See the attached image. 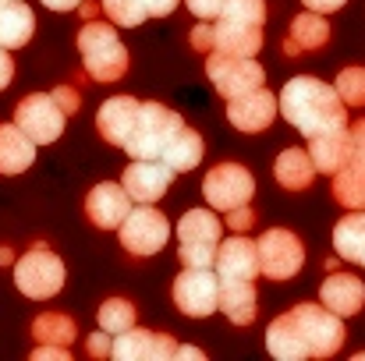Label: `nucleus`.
<instances>
[{"label":"nucleus","mask_w":365,"mask_h":361,"mask_svg":"<svg viewBox=\"0 0 365 361\" xmlns=\"http://www.w3.org/2000/svg\"><path fill=\"white\" fill-rule=\"evenodd\" d=\"M309 159H312V167H316V174H337L348 159H351V135H348V127H341V131H327V135H312L309 138Z\"/></svg>","instance_id":"nucleus-18"},{"label":"nucleus","mask_w":365,"mask_h":361,"mask_svg":"<svg viewBox=\"0 0 365 361\" xmlns=\"http://www.w3.org/2000/svg\"><path fill=\"white\" fill-rule=\"evenodd\" d=\"M220 18L235 21V25H262L266 21V0H227Z\"/></svg>","instance_id":"nucleus-35"},{"label":"nucleus","mask_w":365,"mask_h":361,"mask_svg":"<svg viewBox=\"0 0 365 361\" xmlns=\"http://www.w3.org/2000/svg\"><path fill=\"white\" fill-rule=\"evenodd\" d=\"M64 120L68 114L57 107L53 93H32L14 107V124L36 142V145H50L64 135Z\"/></svg>","instance_id":"nucleus-7"},{"label":"nucleus","mask_w":365,"mask_h":361,"mask_svg":"<svg viewBox=\"0 0 365 361\" xmlns=\"http://www.w3.org/2000/svg\"><path fill=\"white\" fill-rule=\"evenodd\" d=\"M178 351L170 333H153V347H149V361H170Z\"/></svg>","instance_id":"nucleus-38"},{"label":"nucleus","mask_w":365,"mask_h":361,"mask_svg":"<svg viewBox=\"0 0 365 361\" xmlns=\"http://www.w3.org/2000/svg\"><path fill=\"white\" fill-rule=\"evenodd\" d=\"M319 305H327L341 319L359 315L365 308V283L351 273H330L319 287Z\"/></svg>","instance_id":"nucleus-15"},{"label":"nucleus","mask_w":365,"mask_h":361,"mask_svg":"<svg viewBox=\"0 0 365 361\" xmlns=\"http://www.w3.org/2000/svg\"><path fill=\"white\" fill-rule=\"evenodd\" d=\"M11 78H14V61H11V50L0 46V93L11 85Z\"/></svg>","instance_id":"nucleus-45"},{"label":"nucleus","mask_w":365,"mask_h":361,"mask_svg":"<svg viewBox=\"0 0 365 361\" xmlns=\"http://www.w3.org/2000/svg\"><path fill=\"white\" fill-rule=\"evenodd\" d=\"M227 224H231V231H235V234H245V231L255 224V213H252V206L245 202V206H238V209H227Z\"/></svg>","instance_id":"nucleus-39"},{"label":"nucleus","mask_w":365,"mask_h":361,"mask_svg":"<svg viewBox=\"0 0 365 361\" xmlns=\"http://www.w3.org/2000/svg\"><path fill=\"white\" fill-rule=\"evenodd\" d=\"M334 199L344 209H365V167L348 159L337 174H334Z\"/></svg>","instance_id":"nucleus-29"},{"label":"nucleus","mask_w":365,"mask_h":361,"mask_svg":"<svg viewBox=\"0 0 365 361\" xmlns=\"http://www.w3.org/2000/svg\"><path fill=\"white\" fill-rule=\"evenodd\" d=\"M78 50H82V64L89 71L93 82H118L128 71V50L118 39V28L107 21H89L78 32Z\"/></svg>","instance_id":"nucleus-2"},{"label":"nucleus","mask_w":365,"mask_h":361,"mask_svg":"<svg viewBox=\"0 0 365 361\" xmlns=\"http://www.w3.org/2000/svg\"><path fill=\"white\" fill-rule=\"evenodd\" d=\"M53 100H57V107L71 117V114H78V103H82V96L71 89V85H61V89H53Z\"/></svg>","instance_id":"nucleus-40"},{"label":"nucleus","mask_w":365,"mask_h":361,"mask_svg":"<svg viewBox=\"0 0 365 361\" xmlns=\"http://www.w3.org/2000/svg\"><path fill=\"white\" fill-rule=\"evenodd\" d=\"M351 159H355V163H362V167H365V142H362V145H355V152H351Z\"/></svg>","instance_id":"nucleus-49"},{"label":"nucleus","mask_w":365,"mask_h":361,"mask_svg":"<svg viewBox=\"0 0 365 361\" xmlns=\"http://www.w3.org/2000/svg\"><path fill=\"white\" fill-rule=\"evenodd\" d=\"M202 152H206L202 135L192 131V127H181V131L170 138V145L163 149L160 163H167L174 174H188V170H195V167L202 163Z\"/></svg>","instance_id":"nucleus-25"},{"label":"nucleus","mask_w":365,"mask_h":361,"mask_svg":"<svg viewBox=\"0 0 365 361\" xmlns=\"http://www.w3.org/2000/svg\"><path fill=\"white\" fill-rule=\"evenodd\" d=\"M68 347H57V344H39L32 351V361H68Z\"/></svg>","instance_id":"nucleus-41"},{"label":"nucleus","mask_w":365,"mask_h":361,"mask_svg":"<svg viewBox=\"0 0 365 361\" xmlns=\"http://www.w3.org/2000/svg\"><path fill=\"white\" fill-rule=\"evenodd\" d=\"M277 117V96L269 89H252L245 96H235L231 107H227V120L245 131V135H255V131H266Z\"/></svg>","instance_id":"nucleus-13"},{"label":"nucleus","mask_w":365,"mask_h":361,"mask_svg":"<svg viewBox=\"0 0 365 361\" xmlns=\"http://www.w3.org/2000/svg\"><path fill=\"white\" fill-rule=\"evenodd\" d=\"M142 4H145V14H149V18H167L181 0H142Z\"/></svg>","instance_id":"nucleus-44"},{"label":"nucleus","mask_w":365,"mask_h":361,"mask_svg":"<svg viewBox=\"0 0 365 361\" xmlns=\"http://www.w3.org/2000/svg\"><path fill=\"white\" fill-rule=\"evenodd\" d=\"M174 177H178V174H174L167 163H160V159H131V163L124 167L121 188L128 192L131 202L153 206V202H160V199L167 195V188H170Z\"/></svg>","instance_id":"nucleus-12"},{"label":"nucleus","mask_w":365,"mask_h":361,"mask_svg":"<svg viewBox=\"0 0 365 361\" xmlns=\"http://www.w3.org/2000/svg\"><path fill=\"white\" fill-rule=\"evenodd\" d=\"M224 7H227V0H188V11H192L199 21H217Z\"/></svg>","instance_id":"nucleus-37"},{"label":"nucleus","mask_w":365,"mask_h":361,"mask_svg":"<svg viewBox=\"0 0 365 361\" xmlns=\"http://www.w3.org/2000/svg\"><path fill=\"white\" fill-rule=\"evenodd\" d=\"M100 11L107 14V21L124 25V28H135V25H142L149 18L142 0H100Z\"/></svg>","instance_id":"nucleus-33"},{"label":"nucleus","mask_w":365,"mask_h":361,"mask_svg":"<svg viewBox=\"0 0 365 361\" xmlns=\"http://www.w3.org/2000/svg\"><path fill=\"white\" fill-rule=\"evenodd\" d=\"M302 340L309 347V358H330L344 347V323L341 315H334L327 305H312V301H298L291 308Z\"/></svg>","instance_id":"nucleus-5"},{"label":"nucleus","mask_w":365,"mask_h":361,"mask_svg":"<svg viewBox=\"0 0 365 361\" xmlns=\"http://www.w3.org/2000/svg\"><path fill=\"white\" fill-rule=\"evenodd\" d=\"M128 213H131V199H128V192H124L121 184L103 181V184H96V188L89 192V199H86V216H89L93 227H100V231H118Z\"/></svg>","instance_id":"nucleus-14"},{"label":"nucleus","mask_w":365,"mask_h":361,"mask_svg":"<svg viewBox=\"0 0 365 361\" xmlns=\"http://www.w3.org/2000/svg\"><path fill=\"white\" fill-rule=\"evenodd\" d=\"M135 114H138V100H135V96H110V100L100 107V114H96V127H100L103 142L124 145L128 135H131Z\"/></svg>","instance_id":"nucleus-20"},{"label":"nucleus","mask_w":365,"mask_h":361,"mask_svg":"<svg viewBox=\"0 0 365 361\" xmlns=\"http://www.w3.org/2000/svg\"><path fill=\"white\" fill-rule=\"evenodd\" d=\"M220 234H224V224L210 209H188L178 220V238H181V244H220Z\"/></svg>","instance_id":"nucleus-28"},{"label":"nucleus","mask_w":365,"mask_h":361,"mask_svg":"<svg viewBox=\"0 0 365 361\" xmlns=\"http://www.w3.org/2000/svg\"><path fill=\"white\" fill-rule=\"evenodd\" d=\"M217 291H220V276H213L210 269L185 266V273L174 280V305L192 319H206L217 312Z\"/></svg>","instance_id":"nucleus-11"},{"label":"nucleus","mask_w":365,"mask_h":361,"mask_svg":"<svg viewBox=\"0 0 365 361\" xmlns=\"http://www.w3.org/2000/svg\"><path fill=\"white\" fill-rule=\"evenodd\" d=\"M192 46L195 50H213V28H210V21H202V25H195V32H192Z\"/></svg>","instance_id":"nucleus-42"},{"label":"nucleus","mask_w":365,"mask_h":361,"mask_svg":"<svg viewBox=\"0 0 365 361\" xmlns=\"http://www.w3.org/2000/svg\"><path fill=\"white\" fill-rule=\"evenodd\" d=\"M206 75H210L213 89L227 100L245 96L266 82V71H262V64H255V57H235V53H220V50H210Z\"/></svg>","instance_id":"nucleus-6"},{"label":"nucleus","mask_w":365,"mask_h":361,"mask_svg":"<svg viewBox=\"0 0 365 361\" xmlns=\"http://www.w3.org/2000/svg\"><path fill=\"white\" fill-rule=\"evenodd\" d=\"M273 177H277V184L287 188V192H305V188L312 184V177H316V167H312V159H309L305 149H284V152L277 156Z\"/></svg>","instance_id":"nucleus-27"},{"label":"nucleus","mask_w":365,"mask_h":361,"mask_svg":"<svg viewBox=\"0 0 365 361\" xmlns=\"http://www.w3.org/2000/svg\"><path fill=\"white\" fill-rule=\"evenodd\" d=\"M266 351H269L273 358H280V361L309 358V347H305L302 330H298V323H294L291 312L280 315V319H273V323L266 326Z\"/></svg>","instance_id":"nucleus-23"},{"label":"nucleus","mask_w":365,"mask_h":361,"mask_svg":"<svg viewBox=\"0 0 365 361\" xmlns=\"http://www.w3.org/2000/svg\"><path fill=\"white\" fill-rule=\"evenodd\" d=\"M149 347H153V330H124L118 333V340L110 344V355L118 361H149Z\"/></svg>","instance_id":"nucleus-31"},{"label":"nucleus","mask_w":365,"mask_h":361,"mask_svg":"<svg viewBox=\"0 0 365 361\" xmlns=\"http://www.w3.org/2000/svg\"><path fill=\"white\" fill-rule=\"evenodd\" d=\"M337 96L344 107H365V71L362 68H344L334 82Z\"/></svg>","instance_id":"nucleus-34"},{"label":"nucleus","mask_w":365,"mask_h":361,"mask_svg":"<svg viewBox=\"0 0 365 361\" xmlns=\"http://www.w3.org/2000/svg\"><path fill=\"white\" fill-rule=\"evenodd\" d=\"M255 255H259V273H266L269 280H291L305 262V248L298 234L284 227H273L255 241Z\"/></svg>","instance_id":"nucleus-9"},{"label":"nucleus","mask_w":365,"mask_h":361,"mask_svg":"<svg viewBox=\"0 0 365 361\" xmlns=\"http://www.w3.org/2000/svg\"><path fill=\"white\" fill-rule=\"evenodd\" d=\"M75 319L71 315H61V312H43V315H36V323H32V337H36V344H57V347H68L71 340H75Z\"/></svg>","instance_id":"nucleus-30"},{"label":"nucleus","mask_w":365,"mask_h":361,"mask_svg":"<svg viewBox=\"0 0 365 361\" xmlns=\"http://www.w3.org/2000/svg\"><path fill=\"white\" fill-rule=\"evenodd\" d=\"M330 43V25L323 14L316 11H305L291 21L287 36H284V53L287 57H302V53H316L319 46Z\"/></svg>","instance_id":"nucleus-17"},{"label":"nucleus","mask_w":365,"mask_h":361,"mask_svg":"<svg viewBox=\"0 0 365 361\" xmlns=\"http://www.w3.org/2000/svg\"><path fill=\"white\" fill-rule=\"evenodd\" d=\"M43 4H46L50 11H75L82 0H43Z\"/></svg>","instance_id":"nucleus-47"},{"label":"nucleus","mask_w":365,"mask_h":361,"mask_svg":"<svg viewBox=\"0 0 365 361\" xmlns=\"http://www.w3.org/2000/svg\"><path fill=\"white\" fill-rule=\"evenodd\" d=\"M7 262H11V251H7V248H0V266H7Z\"/></svg>","instance_id":"nucleus-50"},{"label":"nucleus","mask_w":365,"mask_h":361,"mask_svg":"<svg viewBox=\"0 0 365 361\" xmlns=\"http://www.w3.org/2000/svg\"><path fill=\"white\" fill-rule=\"evenodd\" d=\"M277 114H284V120L294 124L305 138L348 127V107L341 103L337 89L312 75H298L280 89Z\"/></svg>","instance_id":"nucleus-1"},{"label":"nucleus","mask_w":365,"mask_h":361,"mask_svg":"<svg viewBox=\"0 0 365 361\" xmlns=\"http://www.w3.org/2000/svg\"><path fill=\"white\" fill-rule=\"evenodd\" d=\"M217 276L220 280H255L259 276V255H255V241L227 238L224 244H217Z\"/></svg>","instance_id":"nucleus-16"},{"label":"nucleus","mask_w":365,"mask_h":361,"mask_svg":"<svg viewBox=\"0 0 365 361\" xmlns=\"http://www.w3.org/2000/svg\"><path fill=\"white\" fill-rule=\"evenodd\" d=\"M14 283L32 301H46V298L61 294V287H64V262H61V255L50 251L46 244H32L14 262Z\"/></svg>","instance_id":"nucleus-4"},{"label":"nucleus","mask_w":365,"mask_h":361,"mask_svg":"<svg viewBox=\"0 0 365 361\" xmlns=\"http://www.w3.org/2000/svg\"><path fill=\"white\" fill-rule=\"evenodd\" d=\"M309 11H316V14H330V11H341L348 0H302Z\"/></svg>","instance_id":"nucleus-46"},{"label":"nucleus","mask_w":365,"mask_h":361,"mask_svg":"<svg viewBox=\"0 0 365 361\" xmlns=\"http://www.w3.org/2000/svg\"><path fill=\"white\" fill-rule=\"evenodd\" d=\"M217 308H220L235 326H248V323L255 319V312H259V298H255L252 280H220Z\"/></svg>","instance_id":"nucleus-21"},{"label":"nucleus","mask_w":365,"mask_h":361,"mask_svg":"<svg viewBox=\"0 0 365 361\" xmlns=\"http://www.w3.org/2000/svg\"><path fill=\"white\" fill-rule=\"evenodd\" d=\"M174 358H195V361H202L206 355H202L199 347H178V351H174Z\"/></svg>","instance_id":"nucleus-48"},{"label":"nucleus","mask_w":365,"mask_h":361,"mask_svg":"<svg viewBox=\"0 0 365 361\" xmlns=\"http://www.w3.org/2000/svg\"><path fill=\"white\" fill-rule=\"evenodd\" d=\"M36 163V142L18 124H0V174H21Z\"/></svg>","instance_id":"nucleus-22"},{"label":"nucleus","mask_w":365,"mask_h":361,"mask_svg":"<svg viewBox=\"0 0 365 361\" xmlns=\"http://www.w3.org/2000/svg\"><path fill=\"white\" fill-rule=\"evenodd\" d=\"M334 248H337V258L365 266V209H351L344 220H337Z\"/></svg>","instance_id":"nucleus-26"},{"label":"nucleus","mask_w":365,"mask_h":361,"mask_svg":"<svg viewBox=\"0 0 365 361\" xmlns=\"http://www.w3.org/2000/svg\"><path fill=\"white\" fill-rule=\"evenodd\" d=\"M178 258L185 266H192V269H210L213 258H217V244H181Z\"/></svg>","instance_id":"nucleus-36"},{"label":"nucleus","mask_w":365,"mask_h":361,"mask_svg":"<svg viewBox=\"0 0 365 361\" xmlns=\"http://www.w3.org/2000/svg\"><path fill=\"white\" fill-rule=\"evenodd\" d=\"M131 326H135V305H131V301L110 298V301L100 305V330H103V333L118 337V333L131 330Z\"/></svg>","instance_id":"nucleus-32"},{"label":"nucleus","mask_w":365,"mask_h":361,"mask_svg":"<svg viewBox=\"0 0 365 361\" xmlns=\"http://www.w3.org/2000/svg\"><path fill=\"white\" fill-rule=\"evenodd\" d=\"M213 28V50L235 53V57H255L262 50V25H235V21H210Z\"/></svg>","instance_id":"nucleus-19"},{"label":"nucleus","mask_w":365,"mask_h":361,"mask_svg":"<svg viewBox=\"0 0 365 361\" xmlns=\"http://www.w3.org/2000/svg\"><path fill=\"white\" fill-rule=\"evenodd\" d=\"M32 32H36V14L32 7H25V0H11L0 7V46L4 50L25 46Z\"/></svg>","instance_id":"nucleus-24"},{"label":"nucleus","mask_w":365,"mask_h":361,"mask_svg":"<svg viewBox=\"0 0 365 361\" xmlns=\"http://www.w3.org/2000/svg\"><path fill=\"white\" fill-rule=\"evenodd\" d=\"M185 127V120L178 117L170 107L163 103H138V114L131 124V135L121 149L131 159H160L163 149L170 145V138Z\"/></svg>","instance_id":"nucleus-3"},{"label":"nucleus","mask_w":365,"mask_h":361,"mask_svg":"<svg viewBox=\"0 0 365 361\" xmlns=\"http://www.w3.org/2000/svg\"><path fill=\"white\" fill-rule=\"evenodd\" d=\"M121 244L128 255H138V258H145V255H156L167 238H170V224H167V216L160 213V209H153V206H138V209H131L128 216L121 220Z\"/></svg>","instance_id":"nucleus-10"},{"label":"nucleus","mask_w":365,"mask_h":361,"mask_svg":"<svg viewBox=\"0 0 365 361\" xmlns=\"http://www.w3.org/2000/svg\"><path fill=\"white\" fill-rule=\"evenodd\" d=\"M202 195L206 202L217 209V213H227V209H238L245 202H252L255 195V177L245 170L242 163H217L206 181H202Z\"/></svg>","instance_id":"nucleus-8"},{"label":"nucleus","mask_w":365,"mask_h":361,"mask_svg":"<svg viewBox=\"0 0 365 361\" xmlns=\"http://www.w3.org/2000/svg\"><path fill=\"white\" fill-rule=\"evenodd\" d=\"M86 347H89V355H93V358H107V355H110V333H103V330H100V333H93Z\"/></svg>","instance_id":"nucleus-43"}]
</instances>
